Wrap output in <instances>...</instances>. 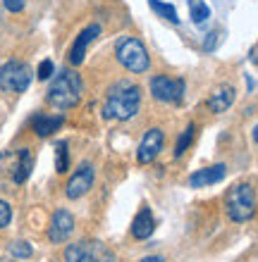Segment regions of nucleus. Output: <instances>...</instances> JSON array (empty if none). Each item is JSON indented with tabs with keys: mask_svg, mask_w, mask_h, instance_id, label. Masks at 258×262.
Returning a JSON list of instances; mask_svg holds the SVG:
<instances>
[{
	"mask_svg": "<svg viewBox=\"0 0 258 262\" xmlns=\"http://www.w3.org/2000/svg\"><path fill=\"white\" fill-rule=\"evenodd\" d=\"M74 231V217H72L70 210H55V214L50 217V224H48V238L53 243H65L67 238L72 236Z\"/></svg>",
	"mask_w": 258,
	"mask_h": 262,
	"instance_id": "9",
	"label": "nucleus"
},
{
	"mask_svg": "<svg viewBox=\"0 0 258 262\" xmlns=\"http://www.w3.org/2000/svg\"><path fill=\"white\" fill-rule=\"evenodd\" d=\"M65 262H115V253L103 241L84 238L65 248Z\"/></svg>",
	"mask_w": 258,
	"mask_h": 262,
	"instance_id": "5",
	"label": "nucleus"
},
{
	"mask_svg": "<svg viewBox=\"0 0 258 262\" xmlns=\"http://www.w3.org/2000/svg\"><path fill=\"white\" fill-rule=\"evenodd\" d=\"M151 93L161 103H180L184 96V81L172 76H153L151 79Z\"/></svg>",
	"mask_w": 258,
	"mask_h": 262,
	"instance_id": "8",
	"label": "nucleus"
},
{
	"mask_svg": "<svg viewBox=\"0 0 258 262\" xmlns=\"http://www.w3.org/2000/svg\"><path fill=\"white\" fill-rule=\"evenodd\" d=\"M98 34H101V27H98V24H89V27L74 38V43H72V48H70V62L74 64V67L84 62L86 50H89V46L98 38Z\"/></svg>",
	"mask_w": 258,
	"mask_h": 262,
	"instance_id": "11",
	"label": "nucleus"
},
{
	"mask_svg": "<svg viewBox=\"0 0 258 262\" xmlns=\"http://www.w3.org/2000/svg\"><path fill=\"white\" fill-rule=\"evenodd\" d=\"M115 57L132 74H144L151 67V57H148L146 46L139 38H134V36H122L120 38L117 46H115Z\"/></svg>",
	"mask_w": 258,
	"mask_h": 262,
	"instance_id": "4",
	"label": "nucleus"
},
{
	"mask_svg": "<svg viewBox=\"0 0 258 262\" xmlns=\"http://www.w3.org/2000/svg\"><path fill=\"white\" fill-rule=\"evenodd\" d=\"M163 143H165V136H163L161 129H151L146 131V136L141 138L139 143V150H136V160L141 165H148L158 158V152L163 150Z\"/></svg>",
	"mask_w": 258,
	"mask_h": 262,
	"instance_id": "10",
	"label": "nucleus"
},
{
	"mask_svg": "<svg viewBox=\"0 0 258 262\" xmlns=\"http://www.w3.org/2000/svg\"><path fill=\"white\" fill-rule=\"evenodd\" d=\"M93 181H96V169H93V165H91V162H82L79 169L72 174L70 181H67V186H65V195H67L70 200L82 198V195H86L91 191Z\"/></svg>",
	"mask_w": 258,
	"mask_h": 262,
	"instance_id": "7",
	"label": "nucleus"
},
{
	"mask_svg": "<svg viewBox=\"0 0 258 262\" xmlns=\"http://www.w3.org/2000/svg\"><path fill=\"white\" fill-rule=\"evenodd\" d=\"M225 179V165H213V167H203V169H196L191 177H189V186L191 188H206L213 186L217 181Z\"/></svg>",
	"mask_w": 258,
	"mask_h": 262,
	"instance_id": "12",
	"label": "nucleus"
},
{
	"mask_svg": "<svg viewBox=\"0 0 258 262\" xmlns=\"http://www.w3.org/2000/svg\"><path fill=\"white\" fill-rule=\"evenodd\" d=\"M36 74H38L41 81H48L50 76L55 74V64H53V60H43V62L38 64V72H36Z\"/></svg>",
	"mask_w": 258,
	"mask_h": 262,
	"instance_id": "22",
	"label": "nucleus"
},
{
	"mask_svg": "<svg viewBox=\"0 0 258 262\" xmlns=\"http://www.w3.org/2000/svg\"><path fill=\"white\" fill-rule=\"evenodd\" d=\"M31 169H34V158H31V150H29V148H22V150L17 152V167H14L12 179L17 181V184H24V181L29 179Z\"/></svg>",
	"mask_w": 258,
	"mask_h": 262,
	"instance_id": "16",
	"label": "nucleus"
},
{
	"mask_svg": "<svg viewBox=\"0 0 258 262\" xmlns=\"http://www.w3.org/2000/svg\"><path fill=\"white\" fill-rule=\"evenodd\" d=\"M31 83V67L19 60H10L0 67V89L5 93H24Z\"/></svg>",
	"mask_w": 258,
	"mask_h": 262,
	"instance_id": "6",
	"label": "nucleus"
},
{
	"mask_svg": "<svg viewBox=\"0 0 258 262\" xmlns=\"http://www.w3.org/2000/svg\"><path fill=\"white\" fill-rule=\"evenodd\" d=\"M82 93H84V83H82V76L72 69H63L57 79L50 83L48 89V103L57 110H70L74 105H79L82 100Z\"/></svg>",
	"mask_w": 258,
	"mask_h": 262,
	"instance_id": "2",
	"label": "nucleus"
},
{
	"mask_svg": "<svg viewBox=\"0 0 258 262\" xmlns=\"http://www.w3.org/2000/svg\"><path fill=\"white\" fill-rule=\"evenodd\" d=\"M191 141H194V124H189L187 129L182 131L180 141H177V145H174V158H182V155L187 152V148L191 145Z\"/></svg>",
	"mask_w": 258,
	"mask_h": 262,
	"instance_id": "20",
	"label": "nucleus"
},
{
	"mask_svg": "<svg viewBox=\"0 0 258 262\" xmlns=\"http://www.w3.org/2000/svg\"><path fill=\"white\" fill-rule=\"evenodd\" d=\"M148 5H151V10H153L158 17H163V19L172 21V24H177V21H180V17H177V10H174L170 3H163V0H148Z\"/></svg>",
	"mask_w": 258,
	"mask_h": 262,
	"instance_id": "17",
	"label": "nucleus"
},
{
	"mask_svg": "<svg viewBox=\"0 0 258 262\" xmlns=\"http://www.w3.org/2000/svg\"><path fill=\"white\" fill-rule=\"evenodd\" d=\"M3 5H5L7 12H22L24 5H27V0H3Z\"/></svg>",
	"mask_w": 258,
	"mask_h": 262,
	"instance_id": "24",
	"label": "nucleus"
},
{
	"mask_svg": "<svg viewBox=\"0 0 258 262\" xmlns=\"http://www.w3.org/2000/svg\"><path fill=\"white\" fill-rule=\"evenodd\" d=\"M10 255L17 257V260H29V257L34 255V248L27 241H12L10 243Z\"/></svg>",
	"mask_w": 258,
	"mask_h": 262,
	"instance_id": "21",
	"label": "nucleus"
},
{
	"mask_svg": "<svg viewBox=\"0 0 258 262\" xmlns=\"http://www.w3.org/2000/svg\"><path fill=\"white\" fill-rule=\"evenodd\" d=\"M55 169L60 174H65L70 169V150H67L65 141H57L55 143Z\"/></svg>",
	"mask_w": 258,
	"mask_h": 262,
	"instance_id": "19",
	"label": "nucleus"
},
{
	"mask_svg": "<svg viewBox=\"0 0 258 262\" xmlns=\"http://www.w3.org/2000/svg\"><path fill=\"white\" fill-rule=\"evenodd\" d=\"M139 105H141V89L136 83L125 79V81H117L110 86L103 103V117L125 122V119H132L139 112Z\"/></svg>",
	"mask_w": 258,
	"mask_h": 262,
	"instance_id": "1",
	"label": "nucleus"
},
{
	"mask_svg": "<svg viewBox=\"0 0 258 262\" xmlns=\"http://www.w3.org/2000/svg\"><path fill=\"white\" fill-rule=\"evenodd\" d=\"M141 262H165V257H161V255H148V257H144Z\"/></svg>",
	"mask_w": 258,
	"mask_h": 262,
	"instance_id": "25",
	"label": "nucleus"
},
{
	"mask_svg": "<svg viewBox=\"0 0 258 262\" xmlns=\"http://www.w3.org/2000/svg\"><path fill=\"white\" fill-rule=\"evenodd\" d=\"M234 98H237V91L232 89V86H220V89H217L215 93L208 98L210 112H215V115L227 112L232 107V103H234Z\"/></svg>",
	"mask_w": 258,
	"mask_h": 262,
	"instance_id": "14",
	"label": "nucleus"
},
{
	"mask_svg": "<svg viewBox=\"0 0 258 262\" xmlns=\"http://www.w3.org/2000/svg\"><path fill=\"white\" fill-rule=\"evenodd\" d=\"M225 210H227V217L237 224L251 222L253 214H256V191H253L251 184H234L227 191Z\"/></svg>",
	"mask_w": 258,
	"mask_h": 262,
	"instance_id": "3",
	"label": "nucleus"
},
{
	"mask_svg": "<svg viewBox=\"0 0 258 262\" xmlns=\"http://www.w3.org/2000/svg\"><path fill=\"white\" fill-rule=\"evenodd\" d=\"M12 220V207L7 205L5 200H0V229H5Z\"/></svg>",
	"mask_w": 258,
	"mask_h": 262,
	"instance_id": "23",
	"label": "nucleus"
},
{
	"mask_svg": "<svg viewBox=\"0 0 258 262\" xmlns=\"http://www.w3.org/2000/svg\"><path fill=\"white\" fill-rule=\"evenodd\" d=\"M189 14H191L194 24H203L210 17L208 3H203V0H189Z\"/></svg>",
	"mask_w": 258,
	"mask_h": 262,
	"instance_id": "18",
	"label": "nucleus"
},
{
	"mask_svg": "<svg viewBox=\"0 0 258 262\" xmlns=\"http://www.w3.org/2000/svg\"><path fill=\"white\" fill-rule=\"evenodd\" d=\"M65 117L63 115H36L34 119H31V126H34V131L38 134L41 138L50 136V134H55L60 126H63Z\"/></svg>",
	"mask_w": 258,
	"mask_h": 262,
	"instance_id": "15",
	"label": "nucleus"
},
{
	"mask_svg": "<svg viewBox=\"0 0 258 262\" xmlns=\"http://www.w3.org/2000/svg\"><path fill=\"white\" fill-rule=\"evenodd\" d=\"M0 262H5V260H0Z\"/></svg>",
	"mask_w": 258,
	"mask_h": 262,
	"instance_id": "26",
	"label": "nucleus"
},
{
	"mask_svg": "<svg viewBox=\"0 0 258 262\" xmlns=\"http://www.w3.org/2000/svg\"><path fill=\"white\" fill-rule=\"evenodd\" d=\"M153 229H155V220H153L151 207L141 205V210L136 212V217H134V222H132V236L139 238V241H146V238H151Z\"/></svg>",
	"mask_w": 258,
	"mask_h": 262,
	"instance_id": "13",
	"label": "nucleus"
}]
</instances>
